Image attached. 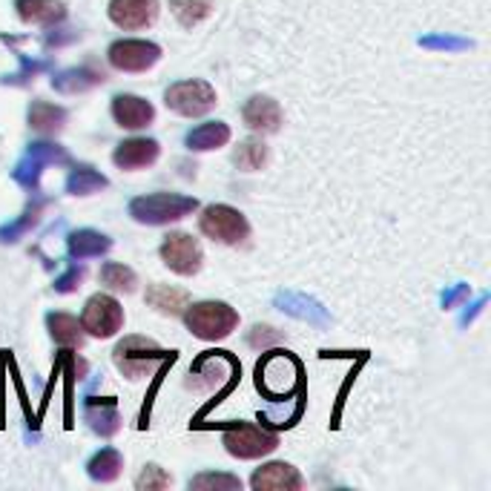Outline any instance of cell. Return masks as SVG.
<instances>
[{"instance_id":"5b68a950","label":"cell","mask_w":491,"mask_h":491,"mask_svg":"<svg viewBox=\"0 0 491 491\" xmlns=\"http://www.w3.org/2000/svg\"><path fill=\"white\" fill-rule=\"evenodd\" d=\"M198 230H202L207 239L218 245H245L250 239V222L242 210H235L230 205H210L198 215Z\"/></svg>"},{"instance_id":"30bf717a","label":"cell","mask_w":491,"mask_h":491,"mask_svg":"<svg viewBox=\"0 0 491 491\" xmlns=\"http://www.w3.org/2000/svg\"><path fill=\"white\" fill-rule=\"evenodd\" d=\"M158 253H161V262L167 265L175 276H195L205 265V250L198 245V239H193L190 233H181V230L164 235Z\"/></svg>"},{"instance_id":"3957f363","label":"cell","mask_w":491,"mask_h":491,"mask_svg":"<svg viewBox=\"0 0 491 491\" xmlns=\"http://www.w3.org/2000/svg\"><path fill=\"white\" fill-rule=\"evenodd\" d=\"M198 210V202L193 195H181V193H150V195H138L130 202V215L138 225L147 227H164L187 218Z\"/></svg>"},{"instance_id":"2e32d148","label":"cell","mask_w":491,"mask_h":491,"mask_svg":"<svg viewBox=\"0 0 491 491\" xmlns=\"http://www.w3.org/2000/svg\"><path fill=\"white\" fill-rule=\"evenodd\" d=\"M158 155H161V144L155 138H126L115 147L113 161L118 170L135 173V170H144V167H150V164H155Z\"/></svg>"},{"instance_id":"f1b7e54d","label":"cell","mask_w":491,"mask_h":491,"mask_svg":"<svg viewBox=\"0 0 491 491\" xmlns=\"http://www.w3.org/2000/svg\"><path fill=\"white\" fill-rule=\"evenodd\" d=\"M276 305L282 307L285 314L296 316V319H307L311 325H325V322H327L325 307H319V302L307 299V296H299V294H279V296H276Z\"/></svg>"},{"instance_id":"f35d334b","label":"cell","mask_w":491,"mask_h":491,"mask_svg":"<svg viewBox=\"0 0 491 491\" xmlns=\"http://www.w3.org/2000/svg\"><path fill=\"white\" fill-rule=\"evenodd\" d=\"M423 46L434 49V46H440V49H466L468 41H460V38H423L420 41Z\"/></svg>"},{"instance_id":"7402d4cb","label":"cell","mask_w":491,"mask_h":491,"mask_svg":"<svg viewBox=\"0 0 491 491\" xmlns=\"http://www.w3.org/2000/svg\"><path fill=\"white\" fill-rule=\"evenodd\" d=\"M144 299H147V305L155 307V311L164 316H181L185 314V307L190 305V294L185 287H173V285H161V282L150 285Z\"/></svg>"},{"instance_id":"d6986e66","label":"cell","mask_w":491,"mask_h":491,"mask_svg":"<svg viewBox=\"0 0 491 491\" xmlns=\"http://www.w3.org/2000/svg\"><path fill=\"white\" fill-rule=\"evenodd\" d=\"M106 81V75L93 66V64H84V66H72V69H64L58 75H52V89H58L64 95H78V93H89V89H95Z\"/></svg>"},{"instance_id":"8d00e7d4","label":"cell","mask_w":491,"mask_h":491,"mask_svg":"<svg viewBox=\"0 0 491 491\" xmlns=\"http://www.w3.org/2000/svg\"><path fill=\"white\" fill-rule=\"evenodd\" d=\"M84 279H86V267L84 265H72L61 279H55V294H61V296L75 294V290L84 285Z\"/></svg>"},{"instance_id":"1f68e13d","label":"cell","mask_w":491,"mask_h":491,"mask_svg":"<svg viewBox=\"0 0 491 491\" xmlns=\"http://www.w3.org/2000/svg\"><path fill=\"white\" fill-rule=\"evenodd\" d=\"M170 9H173L175 21L181 26L193 29V26L207 21V17L213 15V9H215V4H213V0H170Z\"/></svg>"},{"instance_id":"8fae6325","label":"cell","mask_w":491,"mask_h":491,"mask_svg":"<svg viewBox=\"0 0 491 491\" xmlns=\"http://www.w3.org/2000/svg\"><path fill=\"white\" fill-rule=\"evenodd\" d=\"M242 368L239 362H235L227 351H207L202 354L190 368V376H205V379H195V382H187V388H198V391H210L215 386H222L230 391L233 382L239 379Z\"/></svg>"},{"instance_id":"9c48e42d","label":"cell","mask_w":491,"mask_h":491,"mask_svg":"<svg viewBox=\"0 0 491 491\" xmlns=\"http://www.w3.org/2000/svg\"><path fill=\"white\" fill-rule=\"evenodd\" d=\"M81 327L84 334L95 336V339H109L115 336L124 327V307L115 296L109 294H95L89 296L81 314Z\"/></svg>"},{"instance_id":"4fadbf2b","label":"cell","mask_w":491,"mask_h":491,"mask_svg":"<svg viewBox=\"0 0 491 491\" xmlns=\"http://www.w3.org/2000/svg\"><path fill=\"white\" fill-rule=\"evenodd\" d=\"M161 4L158 0H109V21L124 32L150 29L158 21Z\"/></svg>"},{"instance_id":"e0dca14e","label":"cell","mask_w":491,"mask_h":491,"mask_svg":"<svg viewBox=\"0 0 491 491\" xmlns=\"http://www.w3.org/2000/svg\"><path fill=\"white\" fill-rule=\"evenodd\" d=\"M84 420L98 436H115L121 431V411L115 396H86Z\"/></svg>"},{"instance_id":"ba28073f","label":"cell","mask_w":491,"mask_h":491,"mask_svg":"<svg viewBox=\"0 0 491 491\" xmlns=\"http://www.w3.org/2000/svg\"><path fill=\"white\" fill-rule=\"evenodd\" d=\"M164 104H167V109H173L175 115L202 118L218 104V98H215V89L207 81L193 78V81H178V84L167 86Z\"/></svg>"},{"instance_id":"9a60e30c","label":"cell","mask_w":491,"mask_h":491,"mask_svg":"<svg viewBox=\"0 0 491 491\" xmlns=\"http://www.w3.org/2000/svg\"><path fill=\"white\" fill-rule=\"evenodd\" d=\"M109 113H113V121L121 126V130H144L155 121V106L133 93H121L109 104Z\"/></svg>"},{"instance_id":"ac0fdd59","label":"cell","mask_w":491,"mask_h":491,"mask_svg":"<svg viewBox=\"0 0 491 491\" xmlns=\"http://www.w3.org/2000/svg\"><path fill=\"white\" fill-rule=\"evenodd\" d=\"M250 486L256 491H299L305 477L290 463H265L253 471Z\"/></svg>"},{"instance_id":"44dd1931","label":"cell","mask_w":491,"mask_h":491,"mask_svg":"<svg viewBox=\"0 0 491 491\" xmlns=\"http://www.w3.org/2000/svg\"><path fill=\"white\" fill-rule=\"evenodd\" d=\"M66 250H69V259L75 262H84V259H98V256H106L109 250H113V239L93 227H84V230H75L69 233L66 239Z\"/></svg>"},{"instance_id":"d6a6232c","label":"cell","mask_w":491,"mask_h":491,"mask_svg":"<svg viewBox=\"0 0 491 491\" xmlns=\"http://www.w3.org/2000/svg\"><path fill=\"white\" fill-rule=\"evenodd\" d=\"M190 488H195V491H207V488L235 491V488H242V480L235 475H222V471H205V475H195L190 480Z\"/></svg>"},{"instance_id":"7c38bea8","label":"cell","mask_w":491,"mask_h":491,"mask_svg":"<svg viewBox=\"0 0 491 491\" xmlns=\"http://www.w3.org/2000/svg\"><path fill=\"white\" fill-rule=\"evenodd\" d=\"M106 61L118 72H147L161 61V46L153 41H133L124 38L109 44L106 49Z\"/></svg>"},{"instance_id":"8992f818","label":"cell","mask_w":491,"mask_h":491,"mask_svg":"<svg viewBox=\"0 0 491 491\" xmlns=\"http://www.w3.org/2000/svg\"><path fill=\"white\" fill-rule=\"evenodd\" d=\"M49 164H69V153L61 147V144H55V141H35V144H29V147H26L24 158L15 164L12 178L24 190L38 193L44 167H49Z\"/></svg>"},{"instance_id":"836d02e7","label":"cell","mask_w":491,"mask_h":491,"mask_svg":"<svg viewBox=\"0 0 491 491\" xmlns=\"http://www.w3.org/2000/svg\"><path fill=\"white\" fill-rule=\"evenodd\" d=\"M170 486H173V477L161 466H155V463L144 466V471L135 477V488L138 491H161V488H170Z\"/></svg>"},{"instance_id":"d4e9b609","label":"cell","mask_w":491,"mask_h":491,"mask_svg":"<svg viewBox=\"0 0 491 491\" xmlns=\"http://www.w3.org/2000/svg\"><path fill=\"white\" fill-rule=\"evenodd\" d=\"M49 207V202L46 198H35V202L15 218L12 225H4L0 227V245H15V242H21L26 233H32L35 227L41 225V215H44V210Z\"/></svg>"},{"instance_id":"e575fe53","label":"cell","mask_w":491,"mask_h":491,"mask_svg":"<svg viewBox=\"0 0 491 491\" xmlns=\"http://www.w3.org/2000/svg\"><path fill=\"white\" fill-rule=\"evenodd\" d=\"M17 61H21V72H15V75H6L4 84L26 86L29 81H35V75H41V72L49 69V61H32L29 55H17Z\"/></svg>"},{"instance_id":"d590c367","label":"cell","mask_w":491,"mask_h":491,"mask_svg":"<svg viewBox=\"0 0 491 491\" xmlns=\"http://www.w3.org/2000/svg\"><path fill=\"white\" fill-rule=\"evenodd\" d=\"M282 339H285L282 331H276V327H270V325H253L250 334H247V345H250V348H256V351L270 348V345H276Z\"/></svg>"},{"instance_id":"4dcf8cb0","label":"cell","mask_w":491,"mask_h":491,"mask_svg":"<svg viewBox=\"0 0 491 491\" xmlns=\"http://www.w3.org/2000/svg\"><path fill=\"white\" fill-rule=\"evenodd\" d=\"M267 158H270V150H267V144L262 138H245L239 147H235V153H233L235 167L245 170V173L262 170L265 164H267Z\"/></svg>"},{"instance_id":"603a6c76","label":"cell","mask_w":491,"mask_h":491,"mask_svg":"<svg viewBox=\"0 0 491 491\" xmlns=\"http://www.w3.org/2000/svg\"><path fill=\"white\" fill-rule=\"evenodd\" d=\"M69 113L64 106H55L49 101H32L29 104V113H26V121L35 133H41V135H55V133H61L64 130V124H66Z\"/></svg>"},{"instance_id":"6da1fadb","label":"cell","mask_w":491,"mask_h":491,"mask_svg":"<svg viewBox=\"0 0 491 491\" xmlns=\"http://www.w3.org/2000/svg\"><path fill=\"white\" fill-rule=\"evenodd\" d=\"M302 382V362L287 351H273L256 366V388L270 403H287L294 399Z\"/></svg>"},{"instance_id":"4316f807","label":"cell","mask_w":491,"mask_h":491,"mask_svg":"<svg viewBox=\"0 0 491 491\" xmlns=\"http://www.w3.org/2000/svg\"><path fill=\"white\" fill-rule=\"evenodd\" d=\"M121 471H124V457L115 448H101L86 463V475L95 483H115L121 477Z\"/></svg>"},{"instance_id":"7a4b0ae2","label":"cell","mask_w":491,"mask_h":491,"mask_svg":"<svg viewBox=\"0 0 491 491\" xmlns=\"http://www.w3.org/2000/svg\"><path fill=\"white\" fill-rule=\"evenodd\" d=\"M181 316H185L187 331L205 342H222L239 327V311H235L233 305L218 302V299L193 302L185 307Z\"/></svg>"},{"instance_id":"ffe728a7","label":"cell","mask_w":491,"mask_h":491,"mask_svg":"<svg viewBox=\"0 0 491 491\" xmlns=\"http://www.w3.org/2000/svg\"><path fill=\"white\" fill-rule=\"evenodd\" d=\"M17 17L32 26H55L66 21L64 0H15Z\"/></svg>"},{"instance_id":"5bb4252c","label":"cell","mask_w":491,"mask_h":491,"mask_svg":"<svg viewBox=\"0 0 491 491\" xmlns=\"http://www.w3.org/2000/svg\"><path fill=\"white\" fill-rule=\"evenodd\" d=\"M242 118H245V126L259 135H273L282 130L285 124V113L276 98L270 95H253L247 98L245 109H242Z\"/></svg>"},{"instance_id":"74e56055","label":"cell","mask_w":491,"mask_h":491,"mask_svg":"<svg viewBox=\"0 0 491 491\" xmlns=\"http://www.w3.org/2000/svg\"><path fill=\"white\" fill-rule=\"evenodd\" d=\"M468 296H471V287L468 285H454L451 290H446V294H443V307H446V311H451V307L468 302Z\"/></svg>"},{"instance_id":"83f0119b","label":"cell","mask_w":491,"mask_h":491,"mask_svg":"<svg viewBox=\"0 0 491 491\" xmlns=\"http://www.w3.org/2000/svg\"><path fill=\"white\" fill-rule=\"evenodd\" d=\"M109 187L106 175H101L95 167H89V164H75L66 178V193L69 195H93L98 190Z\"/></svg>"},{"instance_id":"52a82bcc","label":"cell","mask_w":491,"mask_h":491,"mask_svg":"<svg viewBox=\"0 0 491 491\" xmlns=\"http://www.w3.org/2000/svg\"><path fill=\"white\" fill-rule=\"evenodd\" d=\"M222 443L230 457L235 460H259L279 446V434L265 431L262 426H253V423H235L225 428Z\"/></svg>"},{"instance_id":"277c9868","label":"cell","mask_w":491,"mask_h":491,"mask_svg":"<svg viewBox=\"0 0 491 491\" xmlns=\"http://www.w3.org/2000/svg\"><path fill=\"white\" fill-rule=\"evenodd\" d=\"M178 356L175 351H164L158 342L147 339V336H124L115 351H113V362L115 368L126 376V379H144L147 374H153V368L164 359H173Z\"/></svg>"},{"instance_id":"cb8c5ba5","label":"cell","mask_w":491,"mask_h":491,"mask_svg":"<svg viewBox=\"0 0 491 491\" xmlns=\"http://www.w3.org/2000/svg\"><path fill=\"white\" fill-rule=\"evenodd\" d=\"M230 141V126L225 121H207V124H198L195 130L187 133L185 144L187 150L193 153H210V150H218L225 147Z\"/></svg>"},{"instance_id":"484cf974","label":"cell","mask_w":491,"mask_h":491,"mask_svg":"<svg viewBox=\"0 0 491 491\" xmlns=\"http://www.w3.org/2000/svg\"><path fill=\"white\" fill-rule=\"evenodd\" d=\"M46 327H49V336L58 345H64V348H84L86 334L75 316L61 314V311L46 314Z\"/></svg>"},{"instance_id":"f546056e","label":"cell","mask_w":491,"mask_h":491,"mask_svg":"<svg viewBox=\"0 0 491 491\" xmlns=\"http://www.w3.org/2000/svg\"><path fill=\"white\" fill-rule=\"evenodd\" d=\"M98 279L104 287L115 290V294H135L138 287V273L121 262H106L98 273Z\"/></svg>"}]
</instances>
